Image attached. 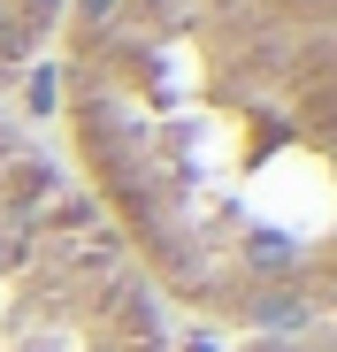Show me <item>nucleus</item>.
I'll list each match as a JSON object with an SVG mask.
<instances>
[{
  "mask_svg": "<svg viewBox=\"0 0 337 352\" xmlns=\"http://www.w3.org/2000/svg\"><path fill=\"white\" fill-rule=\"evenodd\" d=\"M46 54L62 168L168 314L337 329V0H69Z\"/></svg>",
  "mask_w": 337,
  "mask_h": 352,
  "instance_id": "1",
  "label": "nucleus"
},
{
  "mask_svg": "<svg viewBox=\"0 0 337 352\" xmlns=\"http://www.w3.org/2000/svg\"><path fill=\"white\" fill-rule=\"evenodd\" d=\"M230 352H337V329H276V337H238Z\"/></svg>",
  "mask_w": 337,
  "mask_h": 352,
  "instance_id": "4",
  "label": "nucleus"
},
{
  "mask_svg": "<svg viewBox=\"0 0 337 352\" xmlns=\"http://www.w3.org/2000/svg\"><path fill=\"white\" fill-rule=\"evenodd\" d=\"M0 352H168V307L16 115H0Z\"/></svg>",
  "mask_w": 337,
  "mask_h": 352,
  "instance_id": "2",
  "label": "nucleus"
},
{
  "mask_svg": "<svg viewBox=\"0 0 337 352\" xmlns=\"http://www.w3.org/2000/svg\"><path fill=\"white\" fill-rule=\"evenodd\" d=\"M62 8H69V0H0V92H8L39 54L54 46Z\"/></svg>",
  "mask_w": 337,
  "mask_h": 352,
  "instance_id": "3",
  "label": "nucleus"
}]
</instances>
